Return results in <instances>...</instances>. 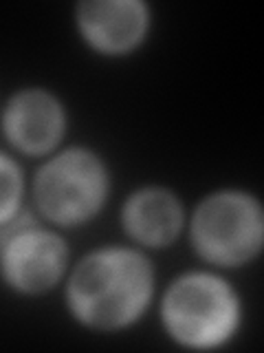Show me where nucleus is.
I'll list each match as a JSON object with an SVG mask.
<instances>
[{
  "instance_id": "f03ea898",
  "label": "nucleus",
  "mask_w": 264,
  "mask_h": 353,
  "mask_svg": "<svg viewBox=\"0 0 264 353\" xmlns=\"http://www.w3.org/2000/svg\"><path fill=\"white\" fill-rule=\"evenodd\" d=\"M161 316L176 342L192 349H212L234 336L240 303L227 281L207 272H192L170 285Z\"/></svg>"
},
{
  "instance_id": "423d86ee",
  "label": "nucleus",
  "mask_w": 264,
  "mask_h": 353,
  "mask_svg": "<svg viewBox=\"0 0 264 353\" xmlns=\"http://www.w3.org/2000/svg\"><path fill=\"white\" fill-rule=\"evenodd\" d=\"M66 117L62 104L42 88H27L9 99L3 115L5 137L27 154H47L60 143Z\"/></svg>"
},
{
  "instance_id": "20e7f679",
  "label": "nucleus",
  "mask_w": 264,
  "mask_h": 353,
  "mask_svg": "<svg viewBox=\"0 0 264 353\" xmlns=\"http://www.w3.org/2000/svg\"><path fill=\"white\" fill-rule=\"evenodd\" d=\"M262 208L245 192L209 194L192 219V241L207 263L236 268L251 261L262 248Z\"/></svg>"
},
{
  "instance_id": "39448f33",
  "label": "nucleus",
  "mask_w": 264,
  "mask_h": 353,
  "mask_svg": "<svg viewBox=\"0 0 264 353\" xmlns=\"http://www.w3.org/2000/svg\"><path fill=\"white\" fill-rule=\"evenodd\" d=\"M69 250L60 234L31 214H16L0 225V272L22 294H42L62 279Z\"/></svg>"
},
{
  "instance_id": "7ed1b4c3",
  "label": "nucleus",
  "mask_w": 264,
  "mask_h": 353,
  "mask_svg": "<svg viewBox=\"0 0 264 353\" xmlns=\"http://www.w3.org/2000/svg\"><path fill=\"white\" fill-rule=\"evenodd\" d=\"M36 205L55 225H80L102 210L108 196V172L86 148H69L38 170Z\"/></svg>"
},
{
  "instance_id": "0eeeda50",
  "label": "nucleus",
  "mask_w": 264,
  "mask_h": 353,
  "mask_svg": "<svg viewBox=\"0 0 264 353\" xmlns=\"http://www.w3.org/2000/svg\"><path fill=\"white\" fill-rule=\"evenodd\" d=\"M150 25L148 7L139 0H91L77 7L84 40L102 53H128L143 40Z\"/></svg>"
},
{
  "instance_id": "6e6552de",
  "label": "nucleus",
  "mask_w": 264,
  "mask_h": 353,
  "mask_svg": "<svg viewBox=\"0 0 264 353\" xmlns=\"http://www.w3.org/2000/svg\"><path fill=\"white\" fill-rule=\"evenodd\" d=\"M124 228L141 245L165 248L183 228V205L170 190L143 188L124 205Z\"/></svg>"
},
{
  "instance_id": "1a4fd4ad",
  "label": "nucleus",
  "mask_w": 264,
  "mask_h": 353,
  "mask_svg": "<svg viewBox=\"0 0 264 353\" xmlns=\"http://www.w3.org/2000/svg\"><path fill=\"white\" fill-rule=\"evenodd\" d=\"M22 190H25V179L20 165L0 152V225L20 212Z\"/></svg>"
},
{
  "instance_id": "f257e3e1",
  "label": "nucleus",
  "mask_w": 264,
  "mask_h": 353,
  "mask_svg": "<svg viewBox=\"0 0 264 353\" xmlns=\"http://www.w3.org/2000/svg\"><path fill=\"white\" fill-rule=\"evenodd\" d=\"M154 292L152 265L128 248H104L73 270L66 298L82 325L113 331L132 325L146 312Z\"/></svg>"
}]
</instances>
